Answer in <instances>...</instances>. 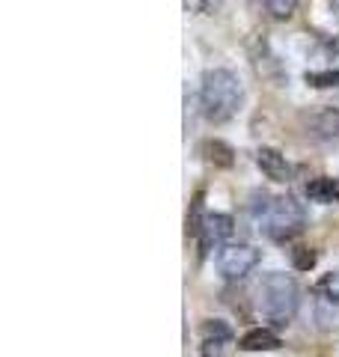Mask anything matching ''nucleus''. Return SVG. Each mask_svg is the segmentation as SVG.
Here are the masks:
<instances>
[{
  "label": "nucleus",
  "instance_id": "1",
  "mask_svg": "<svg viewBox=\"0 0 339 357\" xmlns=\"http://www.w3.org/2000/svg\"><path fill=\"white\" fill-rule=\"evenodd\" d=\"M250 215L256 220L259 232L271 241L295 238L307 227V208L292 194H265L256 191L250 197Z\"/></svg>",
  "mask_w": 339,
  "mask_h": 357
},
{
  "label": "nucleus",
  "instance_id": "2",
  "mask_svg": "<svg viewBox=\"0 0 339 357\" xmlns=\"http://www.w3.org/2000/svg\"><path fill=\"white\" fill-rule=\"evenodd\" d=\"M244 105V84L229 69H209L199 84V110L211 126L229 122Z\"/></svg>",
  "mask_w": 339,
  "mask_h": 357
},
{
  "label": "nucleus",
  "instance_id": "3",
  "mask_svg": "<svg viewBox=\"0 0 339 357\" xmlns=\"http://www.w3.org/2000/svg\"><path fill=\"white\" fill-rule=\"evenodd\" d=\"M301 307V289L292 274L282 271H268L256 286V310L268 325L274 328H289L292 319L298 316Z\"/></svg>",
  "mask_w": 339,
  "mask_h": 357
},
{
  "label": "nucleus",
  "instance_id": "4",
  "mask_svg": "<svg viewBox=\"0 0 339 357\" xmlns=\"http://www.w3.org/2000/svg\"><path fill=\"white\" fill-rule=\"evenodd\" d=\"M259 259H262V253L253 244H241V241H226L214 253V265H218L223 280H241L259 265Z\"/></svg>",
  "mask_w": 339,
  "mask_h": 357
},
{
  "label": "nucleus",
  "instance_id": "5",
  "mask_svg": "<svg viewBox=\"0 0 339 357\" xmlns=\"http://www.w3.org/2000/svg\"><path fill=\"white\" fill-rule=\"evenodd\" d=\"M235 232V220L223 211H211L197 223V236H199V250L209 253V250H218L220 244H226Z\"/></svg>",
  "mask_w": 339,
  "mask_h": 357
},
{
  "label": "nucleus",
  "instance_id": "6",
  "mask_svg": "<svg viewBox=\"0 0 339 357\" xmlns=\"http://www.w3.org/2000/svg\"><path fill=\"white\" fill-rule=\"evenodd\" d=\"M232 349H235V337L226 321L211 319L202 325V345H199L202 357H232Z\"/></svg>",
  "mask_w": 339,
  "mask_h": 357
},
{
  "label": "nucleus",
  "instance_id": "7",
  "mask_svg": "<svg viewBox=\"0 0 339 357\" xmlns=\"http://www.w3.org/2000/svg\"><path fill=\"white\" fill-rule=\"evenodd\" d=\"M307 137L319 143H339V107H319L312 114H303Z\"/></svg>",
  "mask_w": 339,
  "mask_h": 357
},
{
  "label": "nucleus",
  "instance_id": "8",
  "mask_svg": "<svg viewBox=\"0 0 339 357\" xmlns=\"http://www.w3.org/2000/svg\"><path fill=\"white\" fill-rule=\"evenodd\" d=\"M256 167L262 170L265 178H271V182H277V185H289L292 178H295V167H292V161L280 149H271V146L256 149Z\"/></svg>",
  "mask_w": 339,
  "mask_h": 357
},
{
  "label": "nucleus",
  "instance_id": "9",
  "mask_svg": "<svg viewBox=\"0 0 339 357\" xmlns=\"http://www.w3.org/2000/svg\"><path fill=\"white\" fill-rule=\"evenodd\" d=\"M280 345H282L280 333L271 331V328H250L239 340V349L241 351H277Z\"/></svg>",
  "mask_w": 339,
  "mask_h": 357
},
{
  "label": "nucleus",
  "instance_id": "10",
  "mask_svg": "<svg viewBox=\"0 0 339 357\" xmlns=\"http://www.w3.org/2000/svg\"><path fill=\"white\" fill-rule=\"evenodd\" d=\"M307 199L310 203H319V206H331L339 199V182L331 176H319L307 182Z\"/></svg>",
  "mask_w": 339,
  "mask_h": 357
},
{
  "label": "nucleus",
  "instance_id": "11",
  "mask_svg": "<svg viewBox=\"0 0 339 357\" xmlns=\"http://www.w3.org/2000/svg\"><path fill=\"white\" fill-rule=\"evenodd\" d=\"M256 3L271 21H289L298 9V0H256Z\"/></svg>",
  "mask_w": 339,
  "mask_h": 357
},
{
  "label": "nucleus",
  "instance_id": "12",
  "mask_svg": "<svg viewBox=\"0 0 339 357\" xmlns=\"http://www.w3.org/2000/svg\"><path fill=\"white\" fill-rule=\"evenodd\" d=\"M315 321H319L322 331H339V304L315 298Z\"/></svg>",
  "mask_w": 339,
  "mask_h": 357
},
{
  "label": "nucleus",
  "instance_id": "13",
  "mask_svg": "<svg viewBox=\"0 0 339 357\" xmlns=\"http://www.w3.org/2000/svg\"><path fill=\"white\" fill-rule=\"evenodd\" d=\"M202 155H206V161L214 164V167H232V149L226 146L223 140H206L202 143Z\"/></svg>",
  "mask_w": 339,
  "mask_h": 357
},
{
  "label": "nucleus",
  "instance_id": "14",
  "mask_svg": "<svg viewBox=\"0 0 339 357\" xmlns=\"http://www.w3.org/2000/svg\"><path fill=\"white\" fill-rule=\"evenodd\" d=\"M315 298H324L331 304H339V271L324 274L319 283H315Z\"/></svg>",
  "mask_w": 339,
  "mask_h": 357
},
{
  "label": "nucleus",
  "instance_id": "15",
  "mask_svg": "<svg viewBox=\"0 0 339 357\" xmlns=\"http://www.w3.org/2000/svg\"><path fill=\"white\" fill-rule=\"evenodd\" d=\"M307 84L315 86V89L339 86V69H336V72H307Z\"/></svg>",
  "mask_w": 339,
  "mask_h": 357
},
{
  "label": "nucleus",
  "instance_id": "16",
  "mask_svg": "<svg viewBox=\"0 0 339 357\" xmlns=\"http://www.w3.org/2000/svg\"><path fill=\"white\" fill-rule=\"evenodd\" d=\"M292 259H295L298 271H310V268L315 265V253H312L310 248H298L295 253H292Z\"/></svg>",
  "mask_w": 339,
  "mask_h": 357
},
{
  "label": "nucleus",
  "instance_id": "17",
  "mask_svg": "<svg viewBox=\"0 0 339 357\" xmlns=\"http://www.w3.org/2000/svg\"><path fill=\"white\" fill-rule=\"evenodd\" d=\"M220 3H223V0H197V6L202 9V13H214Z\"/></svg>",
  "mask_w": 339,
  "mask_h": 357
},
{
  "label": "nucleus",
  "instance_id": "18",
  "mask_svg": "<svg viewBox=\"0 0 339 357\" xmlns=\"http://www.w3.org/2000/svg\"><path fill=\"white\" fill-rule=\"evenodd\" d=\"M336 51H339V36H336Z\"/></svg>",
  "mask_w": 339,
  "mask_h": 357
}]
</instances>
